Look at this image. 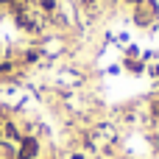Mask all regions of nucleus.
<instances>
[{"mask_svg":"<svg viewBox=\"0 0 159 159\" xmlns=\"http://www.w3.org/2000/svg\"><path fill=\"white\" fill-rule=\"evenodd\" d=\"M34 151H36V143H34V140H25V145H22V154H20V159H31V157H34Z\"/></svg>","mask_w":159,"mask_h":159,"instance_id":"1","label":"nucleus"}]
</instances>
